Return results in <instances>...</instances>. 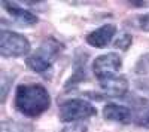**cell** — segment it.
Instances as JSON below:
<instances>
[{
	"mask_svg": "<svg viewBox=\"0 0 149 132\" xmlns=\"http://www.w3.org/2000/svg\"><path fill=\"white\" fill-rule=\"evenodd\" d=\"M15 109L27 117H39L51 107V97L39 83H22L15 91Z\"/></svg>",
	"mask_w": 149,
	"mask_h": 132,
	"instance_id": "cell-1",
	"label": "cell"
},
{
	"mask_svg": "<svg viewBox=\"0 0 149 132\" xmlns=\"http://www.w3.org/2000/svg\"><path fill=\"white\" fill-rule=\"evenodd\" d=\"M61 51H63V45L58 40L52 37L45 39L39 49L26 59V64L34 73L45 74L52 68V64L55 63Z\"/></svg>",
	"mask_w": 149,
	"mask_h": 132,
	"instance_id": "cell-2",
	"label": "cell"
},
{
	"mask_svg": "<svg viewBox=\"0 0 149 132\" xmlns=\"http://www.w3.org/2000/svg\"><path fill=\"white\" fill-rule=\"evenodd\" d=\"M30 52V42L26 36L15 31L2 30L0 33V55L5 58H19Z\"/></svg>",
	"mask_w": 149,
	"mask_h": 132,
	"instance_id": "cell-3",
	"label": "cell"
},
{
	"mask_svg": "<svg viewBox=\"0 0 149 132\" xmlns=\"http://www.w3.org/2000/svg\"><path fill=\"white\" fill-rule=\"evenodd\" d=\"M97 114V109L88 101L81 98L67 100L60 104V120L61 122H79Z\"/></svg>",
	"mask_w": 149,
	"mask_h": 132,
	"instance_id": "cell-4",
	"label": "cell"
},
{
	"mask_svg": "<svg viewBox=\"0 0 149 132\" xmlns=\"http://www.w3.org/2000/svg\"><path fill=\"white\" fill-rule=\"evenodd\" d=\"M121 65H122V61H121L119 55L112 52V54L97 56L95 61L93 63V71H94L95 77L100 80L103 77L115 74L116 71L121 68Z\"/></svg>",
	"mask_w": 149,
	"mask_h": 132,
	"instance_id": "cell-5",
	"label": "cell"
},
{
	"mask_svg": "<svg viewBox=\"0 0 149 132\" xmlns=\"http://www.w3.org/2000/svg\"><path fill=\"white\" fill-rule=\"evenodd\" d=\"M115 34H116V27L113 25V24H104V25L98 27L97 30L91 31L88 36H86L85 40L93 47L103 49V47H106L112 42Z\"/></svg>",
	"mask_w": 149,
	"mask_h": 132,
	"instance_id": "cell-6",
	"label": "cell"
},
{
	"mask_svg": "<svg viewBox=\"0 0 149 132\" xmlns=\"http://www.w3.org/2000/svg\"><path fill=\"white\" fill-rule=\"evenodd\" d=\"M102 89L112 97H122L128 92V80L125 76H116L112 74L98 80Z\"/></svg>",
	"mask_w": 149,
	"mask_h": 132,
	"instance_id": "cell-7",
	"label": "cell"
},
{
	"mask_svg": "<svg viewBox=\"0 0 149 132\" xmlns=\"http://www.w3.org/2000/svg\"><path fill=\"white\" fill-rule=\"evenodd\" d=\"M2 6L12 18H15L21 24V25H29L30 27V25H36V24L39 22V18L34 14H31L30 10L24 9V8H19L14 2H2Z\"/></svg>",
	"mask_w": 149,
	"mask_h": 132,
	"instance_id": "cell-8",
	"label": "cell"
},
{
	"mask_svg": "<svg viewBox=\"0 0 149 132\" xmlns=\"http://www.w3.org/2000/svg\"><path fill=\"white\" fill-rule=\"evenodd\" d=\"M103 116L106 120L119 122V123H130L133 120V113L128 107L113 102H107L103 107Z\"/></svg>",
	"mask_w": 149,
	"mask_h": 132,
	"instance_id": "cell-9",
	"label": "cell"
},
{
	"mask_svg": "<svg viewBox=\"0 0 149 132\" xmlns=\"http://www.w3.org/2000/svg\"><path fill=\"white\" fill-rule=\"evenodd\" d=\"M86 59H88V55H86V52L76 51V58H74V74H73V76L69 79V82L66 83V89H69L70 86L74 88L78 83L86 80V73H85Z\"/></svg>",
	"mask_w": 149,
	"mask_h": 132,
	"instance_id": "cell-10",
	"label": "cell"
},
{
	"mask_svg": "<svg viewBox=\"0 0 149 132\" xmlns=\"http://www.w3.org/2000/svg\"><path fill=\"white\" fill-rule=\"evenodd\" d=\"M0 132H33V126L17 120H3L0 123Z\"/></svg>",
	"mask_w": 149,
	"mask_h": 132,
	"instance_id": "cell-11",
	"label": "cell"
},
{
	"mask_svg": "<svg viewBox=\"0 0 149 132\" xmlns=\"http://www.w3.org/2000/svg\"><path fill=\"white\" fill-rule=\"evenodd\" d=\"M131 43H133V37L130 34H127V33H124L119 39H116L115 40V43H113V46L116 47V49H121V51H127L128 47L131 46Z\"/></svg>",
	"mask_w": 149,
	"mask_h": 132,
	"instance_id": "cell-12",
	"label": "cell"
},
{
	"mask_svg": "<svg viewBox=\"0 0 149 132\" xmlns=\"http://www.w3.org/2000/svg\"><path fill=\"white\" fill-rule=\"evenodd\" d=\"M134 123L137 126H140V128L149 129V109H146L145 111H142V113H139L137 116H136Z\"/></svg>",
	"mask_w": 149,
	"mask_h": 132,
	"instance_id": "cell-13",
	"label": "cell"
},
{
	"mask_svg": "<svg viewBox=\"0 0 149 132\" xmlns=\"http://www.w3.org/2000/svg\"><path fill=\"white\" fill-rule=\"evenodd\" d=\"M61 132H88V128L85 125L76 123V125H72V126H66Z\"/></svg>",
	"mask_w": 149,
	"mask_h": 132,
	"instance_id": "cell-14",
	"label": "cell"
},
{
	"mask_svg": "<svg viewBox=\"0 0 149 132\" xmlns=\"http://www.w3.org/2000/svg\"><path fill=\"white\" fill-rule=\"evenodd\" d=\"M137 19H139V27H140L143 31H148V33H149V14L140 15Z\"/></svg>",
	"mask_w": 149,
	"mask_h": 132,
	"instance_id": "cell-15",
	"label": "cell"
},
{
	"mask_svg": "<svg viewBox=\"0 0 149 132\" xmlns=\"http://www.w3.org/2000/svg\"><path fill=\"white\" fill-rule=\"evenodd\" d=\"M130 5H133V6H148L149 2H131Z\"/></svg>",
	"mask_w": 149,
	"mask_h": 132,
	"instance_id": "cell-16",
	"label": "cell"
}]
</instances>
